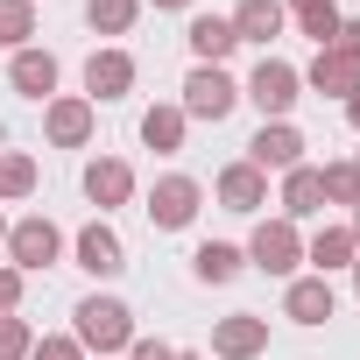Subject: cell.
Masks as SVG:
<instances>
[{"mask_svg": "<svg viewBox=\"0 0 360 360\" xmlns=\"http://www.w3.org/2000/svg\"><path fill=\"white\" fill-rule=\"evenodd\" d=\"M283 29V0H240V8H233V36L240 43H269Z\"/></svg>", "mask_w": 360, "mask_h": 360, "instance_id": "19", "label": "cell"}, {"mask_svg": "<svg viewBox=\"0 0 360 360\" xmlns=\"http://www.w3.org/2000/svg\"><path fill=\"white\" fill-rule=\"evenodd\" d=\"M36 191V162L29 155H0V198H29Z\"/></svg>", "mask_w": 360, "mask_h": 360, "instance_id": "26", "label": "cell"}, {"mask_svg": "<svg viewBox=\"0 0 360 360\" xmlns=\"http://www.w3.org/2000/svg\"><path fill=\"white\" fill-rule=\"evenodd\" d=\"M332 50H346V57L360 64V22H339V43H332Z\"/></svg>", "mask_w": 360, "mask_h": 360, "instance_id": "31", "label": "cell"}, {"mask_svg": "<svg viewBox=\"0 0 360 360\" xmlns=\"http://www.w3.org/2000/svg\"><path fill=\"white\" fill-rule=\"evenodd\" d=\"M141 141L155 155H176V148H184V106H148L141 113Z\"/></svg>", "mask_w": 360, "mask_h": 360, "instance_id": "18", "label": "cell"}, {"mask_svg": "<svg viewBox=\"0 0 360 360\" xmlns=\"http://www.w3.org/2000/svg\"><path fill=\"white\" fill-rule=\"evenodd\" d=\"M304 255H311V262H318V276H325V269H346L360 248H353V233H346V226H325V233H318Z\"/></svg>", "mask_w": 360, "mask_h": 360, "instance_id": "22", "label": "cell"}, {"mask_svg": "<svg viewBox=\"0 0 360 360\" xmlns=\"http://www.w3.org/2000/svg\"><path fill=\"white\" fill-rule=\"evenodd\" d=\"M8 255H15L22 276H29V269H50V262H57V226H50V219H22V226H8Z\"/></svg>", "mask_w": 360, "mask_h": 360, "instance_id": "8", "label": "cell"}, {"mask_svg": "<svg viewBox=\"0 0 360 360\" xmlns=\"http://www.w3.org/2000/svg\"><path fill=\"white\" fill-rule=\"evenodd\" d=\"M36 36V8H29V0H0V43H29Z\"/></svg>", "mask_w": 360, "mask_h": 360, "instance_id": "25", "label": "cell"}, {"mask_svg": "<svg viewBox=\"0 0 360 360\" xmlns=\"http://www.w3.org/2000/svg\"><path fill=\"white\" fill-rule=\"evenodd\" d=\"M248 255H255L269 276H290V269L304 262V240H297V226H290V219H262V226H255V240H248Z\"/></svg>", "mask_w": 360, "mask_h": 360, "instance_id": "4", "label": "cell"}, {"mask_svg": "<svg viewBox=\"0 0 360 360\" xmlns=\"http://www.w3.org/2000/svg\"><path fill=\"white\" fill-rule=\"evenodd\" d=\"M325 205H360V162H325Z\"/></svg>", "mask_w": 360, "mask_h": 360, "instance_id": "24", "label": "cell"}, {"mask_svg": "<svg viewBox=\"0 0 360 360\" xmlns=\"http://www.w3.org/2000/svg\"><path fill=\"white\" fill-rule=\"evenodd\" d=\"M311 85H318V92H332V99H353V92H360V64H353L346 50H318Z\"/></svg>", "mask_w": 360, "mask_h": 360, "instance_id": "14", "label": "cell"}, {"mask_svg": "<svg viewBox=\"0 0 360 360\" xmlns=\"http://www.w3.org/2000/svg\"><path fill=\"white\" fill-rule=\"evenodd\" d=\"M283 212H290V219H311V212H325V169H311V162L283 169Z\"/></svg>", "mask_w": 360, "mask_h": 360, "instance_id": "11", "label": "cell"}, {"mask_svg": "<svg viewBox=\"0 0 360 360\" xmlns=\"http://www.w3.org/2000/svg\"><path fill=\"white\" fill-rule=\"evenodd\" d=\"M85 92H92V99H127V92H134V57H127V50H92Z\"/></svg>", "mask_w": 360, "mask_h": 360, "instance_id": "7", "label": "cell"}, {"mask_svg": "<svg viewBox=\"0 0 360 360\" xmlns=\"http://www.w3.org/2000/svg\"><path fill=\"white\" fill-rule=\"evenodd\" d=\"M233 99H240V92H233V78H226L219 64H198V71L184 78V113H191V120H226Z\"/></svg>", "mask_w": 360, "mask_h": 360, "instance_id": "2", "label": "cell"}, {"mask_svg": "<svg viewBox=\"0 0 360 360\" xmlns=\"http://www.w3.org/2000/svg\"><path fill=\"white\" fill-rule=\"evenodd\" d=\"M176 360H198V353H176Z\"/></svg>", "mask_w": 360, "mask_h": 360, "instance_id": "37", "label": "cell"}, {"mask_svg": "<svg viewBox=\"0 0 360 360\" xmlns=\"http://www.w3.org/2000/svg\"><path fill=\"white\" fill-rule=\"evenodd\" d=\"M233 43H240L233 22H219V15H198V22H191V50H198V64H219Z\"/></svg>", "mask_w": 360, "mask_h": 360, "instance_id": "20", "label": "cell"}, {"mask_svg": "<svg viewBox=\"0 0 360 360\" xmlns=\"http://www.w3.org/2000/svg\"><path fill=\"white\" fill-rule=\"evenodd\" d=\"M78 269L120 276V269H127V262H120V233H113V226H85V233H78Z\"/></svg>", "mask_w": 360, "mask_h": 360, "instance_id": "15", "label": "cell"}, {"mask_svg": "<svg viewBox=\"0 0 360 360\" xmlns=\"http://www.w3.org/2000/svg\"><path fill=\"white\" fill-rule=\"evenodd\" d=\"M353 290H360V262H353Z\"/></svg>", "mask_w": 360, "mask_h": 360, "instance_id": "36", "label": "cell"}, {"mask_svg": "<svg viewBox=\"0 0 360 360\" xmlns=\"http://www.w3.org/2000/svg\"><path fill=\"white\" fill-rule=\"evenodd\" d=\"M0 240H8V226H0Z\"/></svg>", "mask_w": 360, "mask_h": 360, "instance_id": "38", "label": "cell"}, {"mask_svg": "<svg viewBox=\"0 0 360 360\" xmlns=\"http://www.w3.org/2000/svg\"><path fill=\"white\" fill-rule=\"evenodd\" d=\"M78 346H92V353L134 346V311L113 304V297H85V304H78Z\"/></svg>", "mask_w": 360, "mask_h": 360, "instance_id": "1", "label": "cell"}, {"mask_svg": "<svg viewBox=\"0 0 360 360\" xmlns=\"http://www.w3.org/2000/svg\"><path fill=\"white\" fill-rule=\"evenodd\" d=\"M283 311H290L297 325H325V318H332V283H325V276H304V283H290Z\"/></svg>", "mask_w": 360, "mask_h": 360, "instance_id": "16", "label": "cell"}, {"mask_svg": "<svg viewBox=\"0 0 360 360\" xmlns=\"http://www.w3.org/2000/svg\"><path fill=\"white\" fill-rule=\"evenodd\" d=\"M15 297H22V269H0V311H15Z\"/></svg>", "mask_w": 360, "mask_h": 360, "instance_id": "30", "label": "cell"}, {"mask_svg": "<svg viewBox=\"0 0 360 360\" xmlns=\"http://www.w3.org/2000/svg\"><path fill=\"white\" fill-rule=\"evenodd\" d=\"M346 233H353V248H360V205H353V226H346Z\"/></svg>", "mask_w": 360, "mask_h": 360, "instance_id": "34", "label": "cell"}, {"mask_svg": "<svg viewBox=\"0 0 360 360\" xmlns=\"http://www.w3.org/2000/svg\"><path fill=\"white\" fill-rule=\"evenodd\" d=\"M346 120H353V127H360V92H353V99H346Z\"/></svg>", "mask_w": 360, "mask_h": 360, "instance_id": "32", "label": "cell"}, {"mask_svg": "<svg viewBox=\"0 0 360 360\" xmlns=\"http://www.w3.org/2000/svg\"><path fill=\"white\" fill-rule=\"evenodd\" d=\"M155 8H191V0H155Z\"/></svg>", "mask_w": 360, "mask_h": 360, "instance_id": "35", "label": "cell"}, {"mask_svg": "<svg viewBox=\"0 0 360 360\" xmlns=\"http://www.w3.org/2000/svg\"><path fill=\"white\" fill-rule=\"evenodd\" d=\"M127 191H134L127 162H113V155H106V162H92V169H85V198H92V205H127Z\"/></svg>", "mask_w": 360, "mask_h": 360, "instance_id": "17", "label": "cell"}, {"mask_svg": "<svg viewBox=\"0 0 360 360\" xmlns=\"http://www.w3.org/2000/svg\"><path fill=\"white\" fill-rule=\"evenodd\" d=\"M262 346H269V318L233 311V318H219V325H212V353H219V360H255Z\"/></svg>", "mask_w": 360, "mask_h": 360, "instance_id": "6", "label": "cell"}, {"mask_svg": "<svg viewBox=\"0 0 360 360\" xmlns=\"http://www.w3.org/2000/svg\"><path fill=\"white\" fill-rule=\"evenodd\" d=\"M191 269H198V283H233V276H240V248H226V240H205V248L191 255Z\"/></svg>", "mask_w": 360, "mask_h": 360, "instance_id": "21", "label": "cell"}, {"mask_svg": "<svg viewBox=\"0 0 360 360\" xmlns=\"http://www.w3.org/2000/svg\"><path fill=\"white\" fill-rule=\"evenodd\" d=\"M297 85H304V78H297L283 57H262V64H255V78H248V99L262 106V120H283V113L297 106Z\"/></svg>", "mask_w": 360, "mask_h": 360, "instance_id": "3", "label": "cell"}, {"mask_svg": "<svg viewBox=\"0 0 360 360\" xmlns=\"http://www.w3.org/2000/svg\"><path fill=\"white\" fill-rule=\"evenodd\" d=\"M148 219L155 226H191L198 219V184H191V176H162L155 198H148Z\"/></svg>", "mask_w": 360, "mask_h": 360, "instance_id": "9", "label": "cell"}, {"mask_svg": "<svg viewBox=\"0 0 360 360\" xmlns=\"http://www.w3.org/2000/svg\"><path fill=\"white\" fill-rule=\"evenodd\" d=\"M85 22L106 29V36H127L134 29V0H85Z\"/></svg>", "mask_w": 360, "mask_h": 360, "instance_id": "23", "label": "cell"}, {"mask_svg": "<svg viewBox=\"0 0 360 360\" xmlns=\"http://www.w3.org/2000/svg\"><path fill=\"white\" fill-rule=\"evenodd\" d=\"M15 92H29V99H50L57 92V57L50 50H15Z\"/></svg>", "mask_w": 360, "mask_h": 360, "instance_id": "13", "label": "cell"}, {"mask_svg": "<svg viewBox=\"0 0 360 360\" xmlns=\"http://www.w3.org/2000/svg\"><path fill=\"white\" fill-rule=\"evenodd\" d=\"M29 360H85V346L78 339H43V346H29Z\"/></svg>", "mask_w": 360, "mask_h": 360, "instance_id": "28", "label": "cell"}, {"mask_svg": "<svg viewBox=\"0 0 360 360\" xmlns=\"http://www.w3.org/2000/svg\"><path fill=\"white\" fill-rule=\"evenodd\" d=\"M127 360H176V353H169L162 339H134V346H127Z\"/></svg>", "mask_w": 360, "mask_h": 360, "instance_id": "29", "label": "cell"}, {"mask_svg": "<svg viewBox=\"0 0 360 360\" xmlns=\"http://www.w3.org/2000/svg\"><path fill=\"white\" fill-rule=\"evenodd\" d=\"M43 134H50L57 148H85V141H92V99H50Z\"/></svg>", "mask_w": 360, "mask_h": 360, "instance_id": "10", "label": "cell"}, {"mask_svg": "<svg viewBox=\"0 0 360 360\" xmlns=\"http://www.w3.org/2000/svg\"><path fill=\"white\" fill-rule=\"evenodd\" d=\"M248 162L255 169H297L304 162V134L290 120H262V134L248 141Z\"/></svg>", "mask_w": 360, "mask_h": 360, "instance_id": "5", "label": "cell"}, {"mask_svg": "<svg viewBox=\"0 0 360 360\" xmlns=\"http://www.w3.org/2000/svg\"><path fill=\"white\" fill-rule=\"evenodd\" d=\"M262 198H269V184H262V169H255V162L219 169V205H226V212H255Z\"/></svg>", "mask_w": 360, "mask_h": 360, "instance_id": "12", "label": "cell"}, {"mask_svg": "<svg viewBox=\"0 0 360 360\" xmlns=\"http://www.w3.org/2000/svg\"><path fill=\"white\" fill-rule=\"evenodd\" d=\"M311 8H332V0H297V15H311Z\"/></svg>", "mask_w": 360, "mask_h": 360, "instance_id": "33", "label": "cell"}, {"mask_svg": "<svg viewBox=\"0 0 360 360\" xmlns=\"http://www.w3.org/2000/svg\"><path fill=\"white\" fill-rule=\"evenodd\" d=\"M29 318H0V360H29Z\"/></svg>", "mask_w": 360, "mask_h": 360, "instance_id": "27", "label": "cell"}]
</instances>
